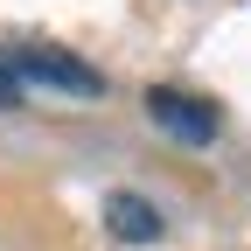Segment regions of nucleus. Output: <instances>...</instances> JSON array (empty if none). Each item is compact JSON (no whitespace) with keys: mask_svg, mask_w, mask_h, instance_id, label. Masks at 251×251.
<instances>
[{"mask_svg":"<svg viewBox=\"0 0 251 251\" xmlns=\"http://www.w3.org/2000/svg\"><path fill=\"white\" fill-rule=\"evenodd\" d=\"M7 70H14V84H49V91H70V98H98V91H105V77L91 70L84 56L49 49V42L14 49V56H7Z\"/></svg>","mask_w":251,"mask_h":251,"instance_id":"1","label":"nucleus"},{"mask_svg":"<svg viewBox=\"0 0 251 251\" xmlns=\"http://www.w3.org/2000/svg\"><path fill=\"white\" fill-rule=\"evenodd\" d=\"M147 119L161 126V133L188 140V147H209V140H216V126H224L209 98H196V91H175V84H153V91H147Z\"/></svg>","mask_w":251,"mask_h":251,"instance_id":"2","label":"nucleus"},{"mask_svg":"<svg viewBox=\"0 0 251 251\" xmlns=\"http://www.w3.org/2000/svg\"><path fill=\"white\" fill-rule=\"evenodd\" d=\"M105 230L119 244H153L161 237V209L147 196H133V188H119V196H105Z\"/></svg>","mask_w":251,"mask_h":251,"instance_id":"3","label":"nucleus"},{"mask_svg":"<svg viewBox=\"0 0 251 251\" xmlns=\"http://www.w3.org/2000/svg\"><path fill=\"white\" fill-rule=\"evenodd\" d=\"M14 105H21V84H14L7 63H0V112H14Z\"/></svg>","mask_w":251,"mask_h":251,"instance_id":"4","label":"nucleus"}]
</instances>
